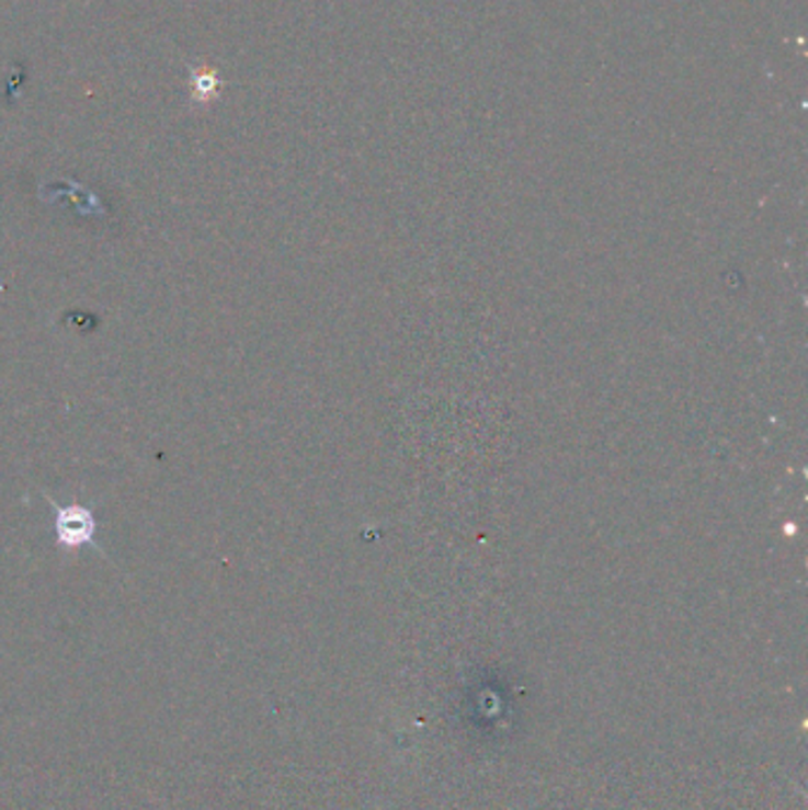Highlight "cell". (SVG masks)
<instances>
[{"label": "cell", "instance_id": "6da1fadb", "mask_svg": "<svg viewBox=\"0 0 808 810\" xmlns=\"http://www.w3.org/2000/svg\"><path fill=\"white\" fill-rule=\"evenodd\" d=\"M50 507L55 512V540L57 548L65 552H73L81 548H93L100 550L95 540L98 534V520L91 507L71 503V505H57V500L50 498ZM102 552V550H100Z\"/></svg>", "mask_w": 808, "mask_h": 810}]
</instances>
